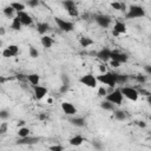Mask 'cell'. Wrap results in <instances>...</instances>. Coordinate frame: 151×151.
<instances>
[{
  "mask_svg": "<svg viewBox=\"0 0 151 151\" xmlns=\"http://www.w3.org/2000/svg\"><path fill=\"white\" fill-rule=\"evenodd\" d=\"M79 81H80L83 85H85V86H87V87H91V88H94V87L97 86V84H98L97 77H94L92 73H87V74L83 76V77L79 79Z\"/></svg>",
  "mask_w": 151,
  "mask_h": 151,
  "instance_id": "cell-5",
  "label": "cell"
},
{
  "mask_svg": "<svg viewBox=\"0 0 151 151\" xmlns=\"http://www.w3.org/2000/svg\"><path fill=\"white\" fill-rule=\"evenodd\" d=\"M111 50L110 48H107V47H104V48H101L100 51H98L97 53H96V55H97V58L100 60V61H103L104 64L107 61V60H110L111 59Z\"/></svg>",
  "mask_w": 151,
  "mask_h": 151,
  "instance_id": "cell-8",
  "label": "cell"
},
{
  "mask_svg": "<svg viewBox=\"0 0 151 151\" xmlns=\"http://www.w3.org/2000/svg\"><path fill=\"white\" fill-rule=\"evenodd\" d=\"M100 107L104 109V110H107V111H114V106L112 103L107 101V100H104L100 103Z\"/></svg>",
  "mask_w": 151,
  "mask_h": 151,
  "instance_id": "cell-25",
  "label": "cell"
},
{
  "mask_svg": "<svg viewBox=\"0 0 151 151\" xmlns=\"http://www.w3.org/2000/svg\"><path fill=\"white\" fill-rule=\"evenodd\" d=\"M116 76H117V73H114V72H106L104 74L98 76L97 79H98V81H100V83L107 85L109 87L113 88L117 85V77Z\"/></svg>",
  "mask_w": 151,
  "mask_h": 151,
  "instance_id": "cell-1",
  "label": "cell"
},
{
  "mask_svg": "<svg viewBox=\"0 0 151 151\" xmlns=\"http://www.w3.org/2000/svg\"><path fill=\"white\" fill-rule=\"evenodd\" d=\"M41 45L45 48H50L53 45V39L51 37H48V35H42L41 37Z\"/></svg>",
  "mask_w": 151,
  "mask_h": 151,
  "instance_id": "cell-19",
  "label": "cell"
},
{
  "mask_svg": "<svg viewBox=\"0 0 151 151\" xmlns=\"http://www.w3.org/2000/svg\"><path fill=\"white\" fill-rule=\"evenodd\" d=\"M68 88H70V85H64V84H63V85L60 86V88H59V92H60V93H66V92L68 91Z\"/></svg>",
  "mask_w": 151,
  "mask_h": 151,
  "instance_id": "cell-39",
  "label": "cell"
},
{
  "mask_svg": "<svg viewBox=\"0 0 151 151\" xmlns=\"http://www.w3.org/2000/svg\"><path fill=\"white\" fill-rule=\"evenodd\" d=\"M8 50H9V52L12 53V55L13 57H15V55H18L19 54V47L17 46V45H14V44H12V45H8V47H7Z\"/></svg>",
  "mask_w": 151,
  "mask_h": 151,
  "instance_id": "cell-27",
  "label": "cell"
},
{
  "mask_svg": "<svg viewBox=\"0 0 151 151\" xmlns=\"http://www.w3.org/2000/svg\"><path fill=\"white\" fill-rule=\"evenodd\" d=\"M110 65H111L112 67H114V68H117V67H119V65H120V63H118V61H114V60H111V61H110Z\"/></svg>",
  "mask_w": 151,
  "mask_h": 151,
  "instance_id": "cell-45",
  "label": "cell"
},
{
  "mask_svg": "<svg viewBox=\"0 0 151 151\" xmlns=\"http://www.w3.org/2000/svg\"><path fill=\"white\" fill-rule=\"evenodd\" d=\"M21 26H22V24H21L20 19L18 17H14L13 20H12V24H11V28L13 31H20L21 29Z\"/></svg>",
  "mask_w": 151,
  "mask_h": 151,
  "instance_id": "cell-21",
  "label": "cell"
},
{
  "mask_svg": "<svg viewBox=\"0 0 151 151\" xmlns=\"http://www.w3.org/2000/svg\"><path fill=\"white\" fill-rule=\"evenodd\" d=\"M123 97H124V96H123L120 88H117V90H113V92L109 93L105 98H106L107 101L112 103L113 105H120V104L123 103Z\"/></svg>",
  "mask_w": 151,
  "mask_h": 151,
  "instance_id": "cell-3",
  "label": "cell"
},
{
  "mask_svg": "<svg viewBox=\"0 0 151 151\" xmlns=\"http://www.w3.org/2000/svg\"><path fill=\"white\" fill-rule=\"evenodd\" d=\"M2 12H4V14L6 15V17H13V13H14V9L11 7V6H7V7H5L4 9H2Z\"/></svg>",
  "mask_w": 151,
  "mask_h": 151,
  "instance_id": "cell-28",
  "label": "cell"
},
{
  "mask_svg": "<svg viewBox=\"0 0 151 151\" xmlns=\"http://www.w3.org/2000/svg\"><path fill=\"white\" fill-rule=\"evenodd\" d=\"M126 32V25L123 22V21H116L114 25H113V29H112V34L114 37L119 35V34H123Z\"/></svg>",
  "mask_w": 151,
  "mask_h": 151,
  "instance_id": "cell-10",
  "label": "cell"
},
{
  "mask_svg": "<svg viewBox=\"0 0 151 151\" xmlns=\"http://www.w3.org/2000/svg\"><path fill=\"white\" fill-rule=\"evenodd\" d=\"M144 71H145L147 74H151V65H145V66H144Z\"/></svg>",
  "mask_w": 151,
  "mask_h": 151,
  "instance_id": "cell-46",
  "label": "cell"
},
{
  "mask_svg": "<svg viewBox=\"0 0 151 151\" xmlns=\"http://www.w3.org/2000/svg\"><path fill=\"white\" fill-rule=\"evenodd\" d=\"M54 21H55V24L58 25V27H59L63 32H71V31H73V28H74L73 22L67 21V20H65V19L54 18Z\"/></svg>",
  "mask_w": 151,
  "mask_h": 151,
  "instance_id": "cell-6",
  "label": "cell"
},
{
  "mask_svg": "<svg viewBox=\"0 0 151 151\" xmlns=\"http://www.w3.org/2000/svg\"><path fill=\"white\" fill-rule=\"evenodd\" d=\"M48 149H50V151H63V150H64V147H63L61 145H59V144H57V145H51Z\"/></svg>",
  "mask_w": 151,
  "mask_h": 151,
  "instance_id": "cell-35",
  "label": "cell"
},
{
  "mask_svg": "<svg viewBox=\"0 0 151 151\" xmlns=\"http://www.w3.org/2000/svg\"><path fill=\"white\" fill-rule=\"evenodd\" d=\"M129 59L127 54L126 53H122V52H118V51H112L111 52V60H114V61H118V63H126Z\"/></svg>",
  "mask_w": 151,
  "mask_h": 151,
  "instance_id": "cell-11",
  "label": "cell"
},
{
  "mask_svg": "<svg viewBox=\"0 0 151 151\" xmlns=\"http://www.w3.org/2000/svg\"><path fill=\"white\" fill-rule=\"evenodd\" d=\"M2 57H5V58H11V57H13V55H12V53L9 52L8 48H5V50L2 51Z\"/></svg>",
  "mask_w": 151,
  "mask_h": 151,
  "instance_id": "cell-41",
  "label": "cell"
},
{
  "mask_svg": "<svg viewBox=\"0 0 151 151\" xmlns=\"http://www.w3.org/2000/svg\"><path fill=\"white\" fill-rule=\"evenodd\" d=\"M61 80L64 85H70V78L67 74H61Z\"/></svg>",
  "mask_w": 151,
  "mask_h": 151,
  "instance_id": "cell-38",
  "label": "cell"
},
{
  "mask_svg": "<svg viewBox=\"0 0 151 151\" xmlns=\"http://www.w3.org/2000/svg\"><path fill=\"white\" fill-rule=\"evenodd\" d=\"M33 91H34V98H35L37 100L42 99V98L47 94V88H46L45 86H40V85L33 86Z\"/></svg>",
  "mask_w": 151,
  "mask_h": 151,
  "instance_id": "cell-12",
  "label": "cell"
},
{
  "mask_svg": "<svg viewBox=\"0 0 151 151\" xmlns=\"http://www.w3.org/2000/svg\"><path fill=\"white\" fill-rule=\"evenodd\" d=\"M18 136L19 138H25V137H28L29 136V129L28 127H20L19 131H18Z\"/></svg>",
  "mask_w": 151,
  "mask_h": 151,
  "instance_id": "cell-26",
  "label": "cell"
},
{
  "mask_svg": "<svg viewBox=\"0 0 151 151\" xmlns=\"http://www.w3.org/2000/svg\"><path fill=\"white\" fill-rule=\"evenodd\" d=\"M7 127H8V125H7V123H5V122H2L1 124H0V133L1 134H4L6 131H7Z\"/></svg>",
  "mask_w": 151,
  "mask_h": 151,
  "instance_id": "cell-36",
  "label": "cell"
},
{
  "mask_svg": "<svg viewBox=\"0 0 151 151\" xmlns=\"http://www.w3.org/2000/svg\"><path fill=\"white\" fill-rule=\"evenodd\" d=\"M125 9H126V5H125V4H124V2H122V11H123V12H124V11H125Z\"/></svg>",
  "mask_w": 151,
  "mask_h": 151,
  "instance_id": "cell-51",
  "label": "cell"
},
{
  "mask_svg": "<svg viewBox=\"0 0 151 151\" xmlns=\"http://www.w3.org/2000/svg\"><path fill=\"white\" fill-rule=\"evenodd\" d=\"M17 17L20 19V21H21V24H22L24 26H29V25H32V22H33L32 17H31L28 13H26L25 11H24V12H19V13L17 14Z\"/></svg>",
  "mask_w": 151,
  "mask_h": 151,
  "instance_id": "cell-14",
  "label": "cell"
},
{
  "mask_svg": "<svg viewBox=\"0 0 151 151\" xmlns=\"http://www.w3.org/2000/svg\"><path fill=\"white\" fill-rule=\"evenodd\" d=\"M137 91H138V93H139V94H143V96H146V97H149V96L151 94L149 91H145L144 88H139V90H137Z\"/></svg>",
  "mask_w": 151,
  "mask_h": 151,
  "instance_id": "cell-44",
  "label": "cell"
},
{
  "mask_svg": "<svg viewBox=\"0 0 151 151\" xmlns=\"http://www.w3.org/2000/svg\"><path fill=\"white\" fill-rule=\"evenodd\" d=\"M27 80H28V83H29L32 86H37V85H39L40 77H39L37 73H32V74H28V76H27Z\"/></svg>",
  "mask_w": 151,
  "mask_h": 151,
  "instance_id": "cell-17",
  "label": "cell"
},
{
  "mask_svg": "<svg viewBox=\"0 0 151 151\" xmlns=\"http://www.w3.org/2000/svg\"><path fill=\"white\" fill-rule=\"evenodd\" d=\"M98 68H99V71L101 72V74H104V73H106L107 71H106V66H105V64L103 63V64H100V65H98Z\"/></svg>",
  "mask_w": 151,
  "mask_h": 151,
  "instance_id": "cell-43",
  "label": "cell"
},
{
  "mask_svg": "<svg viewBox=\"0 0 151 151\" xmlns=\"http://www.w3.org/2000/svg\"><path fill=\"white\" fill-rule=\"evenodd\" d=\"M145 15V9L142 6L132 5L129 8V12L126 13V19H136V18H143Z\"/></svg>",
  "mask_w": 151,
  "mask_h": 151,
  "instance_id": "cell-2",
  "label": "cell"
},
{
  "mask_svg": "<svg viewBox=\"0 0 151 151\" xmlns=\"http://www.w3.org/2000/svg\"><path fill=\"white\" fill-rule=\"evenodd\" d=\"M134 79H136L138 83H140V84H144V83L146 81V77L143 76V74H137V76H134Z\"/></svg>",
  "mask_w": 151,
  "mask_h": 151,
  "instance_id": "cell-32",
  "label": "cell"
},
{
  "mask_svg": "<svg viewBox=\"0 0 151 151\" xmlns=\"http://www.w3.org/2000/svg\"><path fill=\"white\" fill-rule=\"evenodd\" d=\"M93 145H94L96 147H98V149H100V144H99L98 142H93Z\"/></svg>",
  "mask_w": 151,
  "mask_h": 151,
  "instance_id": "cell-50",
  "label": "cell"
},
{
  "mask_svg": "<svg viewBox=\"0 0 151 151\" xmlns=\"http://www.w3.org/2000/svg\"><path fill=\"white\" fill-rule=\"evenodd\" d=\"M117 84H119V85H124V84H126L127 81H129V76L127 74H120V73H117Z\"/></svg>",
  "mask_w": 151,
  "mask_h": 151,
  "instance_id": "cell-22",
  "label": "cell"
},
{
  "mask_svg": "<svg viewBox=\"0 0 151 151\" xmlns=\"http://www.w3.org/2000/svg\"><path fill=\"white\" fill-rule=\"evenodd\" d=\"M8 117H9V113H8L7 110H1V111H0V118H1L2 120H6Z\"/></svg>",
  "mask_w": 151,
  "mask_h": 151,
  "instance_id": "cell-34",
  "label": "cell"
},
{
  "mask_svg": "<svg viewBox=\"0 0 151 151\" xmlns=\"http://www.w3.org/2000/svg\"><path fill=\"white\" fill-rule=\"evenodd\" d=\"M138 126L139 127H145L146 124H145V122H138Z\"/></svg>",
  "mask_w": 151,
  "mask_h": 151,
  "instance_id": "cell-48",
  "label": "cell"
},
{
  "mask_svg": "<svg viewBox=\"0 0 151 151\" xmlns=\"http://www.w3.org/2000/svg\"><path fill=\"white\" fill-rule=\"evenodd\" d=\"M50 28H51V26L47 22H38V25H37V31L41 35H45V33H47V31H50Z\"/></svg>",
  "mask_w": 151,
  "mask_h": 151,
  "instance_id": "cell-15",
  "label": "cell"
},
{
  "mask_svg": "<svg viewBox=\"0 0 151 151\" xmlns=\"http://www.w3.org/2000/svg\"><path fill=\"white\" fill-rule=\"evenodd\" d=\"M94 21L103 28H107L111 25V18L105 14H97L94 15Z\"/></svg>",
  "mask_w": 151,
  "mask_h": 151,
  "instance_id": "cell-7",
  "label": "cell"
},
{
  "mask_svg": "<svg viewBox=\"0 0 151 151\" xmlns=\"http://www.w3.org/2000/svg\"><path fill=\"white\" fill-rule=\"evenodd\" d=\"M79 44H80L81 47H88V46L93 45L94 41H93V39H91L90 37H81V38L79 39Z\"/></svg>",
  "mask_w": 151,
  "mask_h": 151,
  "instance_id": "cell-18",
  "label": "cell"
},
{
  "mask_svg": "<svg viewBox=\"0 0 151 151\" xmlns=\"http://www.w3.org/2000/svg\"><path fill=\"white\" fill-rule=\"evenodd\" d=\"M113 116H114V118H116L117 120H119V122H123V120L126 119L125 112H124V111H120V110H114V111H113Z\"/></svg>",
  "mask_w": 151,
  "mask_h": 151,
  "instance_id": "cell-23",
  "label": "cell"
},
{
  "mask_svg": "<svg viewBox=\"0 0 151 151\" xmlns=\"http://www.w3.org/2000/svg\"><path fill=\"white\" fill-rule=\"evenodd\" d=\"M24 124H25V122H24V120H19V122H18V125H20V126H22Z\"/></svg>",
  "mask_w": 151,
  "mask_h": 151,
  "instance_id": "cell-53",
  "label": "cell"
},
{
  "mask_svg": "<svg viewBox=\"0 0 151 151\" xmlns=\"http://www.w3.org/2000/svg\"><path fill=\"white\" fill-rule=\"evenodd\" d=\"M71 151H76V150H71Z\"/></svg>",
  "mask_w": 151,
  "mask_h": 151,
  "instance_id": "cell-54",
  "label": "cell"
},
{
  "mask_svg": "<svg viewBox=\"0 0 151 151\" xmlns=\"http://www.w3.org/2000/svg\"><path fill=\"white\" fill-rule=\"evenodd\" d=\"M61 110H63L64 113L67 114V116H73V114L77 113L76 106H74L72 103H70V101H64V103H61Z\"/></svg>",
  "mask_w": 151,
  "mask_h": 151,
  "instance_id": "cell-9",
  "label": "cell"
},
{
  "mask_svg": "<svg viewBox=\"0 0 151 151\" xmlns=\"http://www.w3.org/2000/svg\"><path fill=\"white\" fill-rule=\"evenodd\" d=\"M63 6H64L66 9H68V8L73 7V6H76V2H74V1H71V0H66V1H63Z\"/></svg>",
  "mask_w": 151,
  "mask_h": 151,
  "instance_id": "cell-31",
  "label": "cell"
},
{
  "mask_svg": "<svg viewBox=\"0 0 151 151\" xmlns=\"http://www.w3.org/2000/svg\"><path fill=\"white\" fill-rule=\"evenodd\" d=\"M70 122H71L72 125L77 126V127H83V126H85V124H86V122H85V119H84L83 117H74V118L70 119Z\"/></svg>",
  "mask_w": 151,
  "mask_h": 151,
  "instance_id": "cell-16",
  "label": "cell"
},
{
  "mask_svg": "<svg viewBox=\"0 0 151 151\" xmlns=\"http://www.w3.org/2000/svg\"><path fill=\"white\" fill-rule=\"evenodd\" d=\"M109 93H107V90L104 87V86H101V87H99L98 88V96H100V97H106Z\"/></svg>",
  "mask_w": 151,
  "mask_h": 151,
  "instance_id": "cell-33",
  "label": "cell"
},
{
  "mask_svg": "<svg viewBox=\"0 0 151 151\" xmlns=\"http://www.w3.org/2000/svg\"><path fill=\"white\" fill-rule=\"evenodd\" d=\"M146 100H147V104L151 106V94H150L149 97H146Z\"/></svg>",
  "mask_w": 151,
  "mask_h": 151,
  "instance_id": "cell-49",
  "label": "cell"
},
{
  "mask_svg": "<svg viewBox=\"0 0 151 151\" xmlns=\"http://www.w3.org/2000/svg\"><path fill=\"white\" fill-rule=\"evenodd\" d=\"M29 57H32V58H38L39 57V52H38V50L35 48V47H33V46H29Z\"/></svg>",
  "mask_w": 151,
  "mask_h": 151,
  "instance_id": "cell-30",
  "label": "cell"
},
{
  "mask_svg": "<svg viewBox=\"0 0 151 151\" xmlns=\"http://www.w3.org/2000/svg\"><path fill=\"white\" fill-rule=\"evenodd\" d=\"M120 91H122V93H123V96L125 98H127V99H130L132 101H136L138 99V97H139V93H138V91H137L136 87L124 86V87L120 88Z\"/></svg>",
  "mask_w": 151,
  "mask_h": 151,
  "instance_id": "cell-4",
  "label": "cell"
},
{
  "mask_svg": "<svg viewBox=\"0 0 151 151\" xmlns=\"http://www.w3.org/2000/svg\"><path fill=\"white\" fill-rule=\"evenodd\" d=\"M14 11H17L18 13L19 12H24V9H25V5L24 4H21V2H11V5H9Z\"/></svg>",
  "mask_w": 151,
  "mask_h": 151,
  "instance_id": "cell-24",
  "label": "cell"
},
{
  "mask_svg": "<svg viewBox=\"0 0 151 151\" xmlns=\"http://www.w3.org/2000/svg\"><path fill=\"white\" fill-rule=\"evenodd\" d=\"M67 12H68V14H70L71 17H78V15H79V12H78L77 6H73V7L68 8V9H67Z\"/></svg>",
  "mask_w": 151,
  "mask_h": 151,
  "instance_id": "cell-29",
  "label": "cell"
},
{
  "mask_svg": "<svg viewBox=\"0 0 151 151\" xmlns=\"http://www.w3.org/2000/svg\"><path fill=\"white\" fill-rule=\"evenodd\" d=\"M111 7H112L113 9L122 11V2H112V4H111Z\"/></svg>",
  "mask_w": 151,
  "mask_h": 151,
  "instance_id": "cell-37",
  "label": "cell"
},
{
  "mask_svg": "<svg viewBox=\"0 0 151 151\" xmlns=\"http://www.w3.org/2000/svg\"><path fill=\"white\" fill-rule=\"evenodd\" d=\"M38 118H39L40 120H47V116H46L45 113H40V114L38 116Z\"/></svg>",
  "mask_w": 151,
  "mask_h": 151,
  "instance_id": "cell-47",
  "label": "cell"
},
{
  "mask_svg": "<svg viewBox=\"0 0 151 151\" xmlns=\"http://www.w3.org/2000/svg\"><path fill=\"white\" fill-rule=\"evenodd\" d=\"M70 144L72 145V146H79V145H81L83 144V142H84V137H81V136H74V137H72L70 140Z\"/></svg>",
  "mask_w": 151,
  "mask_h": 151,
  "instance_id": "cell-20",
  "label": "cell"
},
{
  "mask_svg": "<svg viewBox=\"0 0 151 151\" xmlns=\"http://www.w3.org/2000/svg\"><path fill=\"white\" fill-rule=\"evenodd\" d=\"M0 34H1V35L5 34V28H4V27H0Z\"/></svg>",
  "mask_w": 151,
  "mask_h": 151,
  "instance_id": "cell-52",
  "label": "cell"
},
{
  "mask_svg": "<svg viewBox=\"0 0 151 151\" xmlns=\"http://www.w3.org/2000/svg\"><path fill=\"white\" fill-rule=\"evenodd\" d=\"M39 140H40L39 137L28 136V137H25V138H19L17 140V144H19V145H33V144H37Z\"/></svg>",
  "mask_w": 151,
  "mask_h": 151,
  "instance_id": "cell-13",
  "label": "cell"
},
{
  "mask_svg": "<svg viewBox=\"0 0 151 151\" xmlns=\"http://www.w3.org/2000/svg\"><path fill=\"white\" fill-rule=\"evenodd\" d=\"M15 78H17L18 80H21V81L27 80V76H25V74H22V73H18V74L15 76Z\"/></svg>",
  "mask_w": 151,
  "mask_h": 151,
  "instance_id": "cell-42",
  "label": "cell"
},
{
  "mask_svg": "<svg viewBox=\"0 0 151 151\" xmlns=\"http://www.w3.org/2000/svg\"><path fill=\"white\" fill-rule=\"evenodd\" d=\"M27 5L29 7H37L39 5V1L38 0H29V1H27Z\"/></svg>",
  "mask_w": 151,
  "mask_h": 151,
  "instance_id": "cell-40",
  "label": "cell"
}]
</instances>
